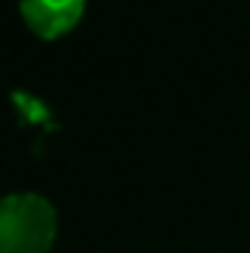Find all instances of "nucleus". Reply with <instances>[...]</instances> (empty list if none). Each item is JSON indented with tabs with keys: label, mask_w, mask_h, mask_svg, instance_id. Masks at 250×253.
Listing matches in <instances>:
<instances>
[{
	"label": "nucleus",
	"mask_w": 250,
	"mask_h": 253,
	"mask_svg": "<svg viewBox=\"0 0 250 253\" xmlns=\"http://www.w3.org/2000/svg\"><path fill=\"white\" fill-rule=\"evenodd\" d=\"M56 209L39 191L0 197V253H47L56 242Z\"/></svg>",
	"instance_id": "obj_1"
},
{
	"label": "nucleus",
	"mask_w": 250,
	"mask_h": 253,
	"mask_svg": "<svg viewBox=\"0 0 250 253\" xmlns=\"http://www.w3.org/2000/svg\"><path fill=\"white\" fill-rule=\"evenodd\" d=\"M18 6L24 24L39 39H62L85 12V0H21Z\"/></svg>",
	"instance_id": "obj_2"
}]
</instances>
